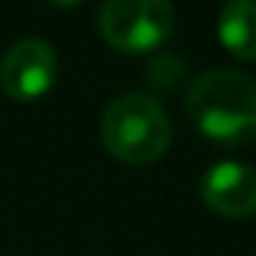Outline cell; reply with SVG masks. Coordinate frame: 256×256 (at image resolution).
Masks as SVG:
<instances>
[{
	"mask_svg": "<svg viewBox=\"0 0 256 256\" xmlns=\"http://www.w3.org/2000/svg\"><path fill=\"white\" fill-rule=\"evenodd\" d=\"M184 108L210 140L240 146L256 135V83L237 69H206L190 83Z\"/></svg>",
	"mask_w": 256,
	"mask_h": 256,
	"instance_id": "1",
	"label": "cell"
},
{
	"mask_svg": "<svg viewBox=\"0 0 256 256\" xmlns=\"http://www.w3.org/2000/svg\"><path fill=\"white\" fill-rule=\"evenodd\" d=\"M102 144L130 166H149L171 146V118L149 94H122L102 110Z\"/></svg>",
	"mask_w": 256,
	"mask_h": 256,
	"instance_id": "2",
	"label": "cell"
},
{
	"mask_svg": "<svg viewBox=\"0 0 256 256\" xmlns=\"http://www.w3.org/2000/svg\"><path fill=\"white\" fill-rule=\"evenodd\" d=\"M176 12L171 0H102V39L124 56H144L171 39Z\"/></svg>",
	"mask_w": 256,
	"mask_h": 256,
	"instance_id": "3",
	"label": "cell"
},
{
	"mask_svg": "<svg viewBox=\"0 0 256 256\" xmlns=\"http://www.w3.org/2000/svg\"><path fill=\"white\" fill-rule=\"evenodd\" d=\"M58 74V56L50 42L22 39L8 47L0 61V88L14 102H34L52 88Z\"/></svg>",
	"mask_w": 256,
	"mask_h": 256,
	"instance_id": "4",
	"label": "cell"
},
{
	"mask_svg": "<svg viewBox=\"0 0 256 256\" xmlns=\"http://www.w3.org/2000/svg\"><path fill=\"white\" fill-rule=\"evenodd\" d=\"M201 198L215 215L232 220L256 215V168L237 160L212 166L201 179Z\"/></svg>",
	"mask_w": 256,
	"mask_h": 256,
	"instance_id": "5",
	"label": "cell"
},
{
	"mask_svg": "<svg viewBox=\"0 0 256 256\" xmlns=\"http://www.w3.org/2000/svg\"><path fill=\"white\" fill-rule=\"evenodd\" d=\"M218 39L242 61H256V0H228L218 14Z\"/></svg>",
	"mask_w": 256,
	"mask_h": 256,
	"instance_id": "6",
	"label": "cell"
},
{
	"mask_svg": "<svg viewBox=\"0 0 256 256\" xmlns=\"http://www.w3.org/2000/svg\"><path fill=\"white\" fill-rule=\"evenodd\" d=\"M52 8H74V6H80L83 0H47Z\"/></svg>",
	"mask_w": 256,
	"mask_h": 256,
	"instance_id": "7",
	"label": "cell"
}]
</instances>
